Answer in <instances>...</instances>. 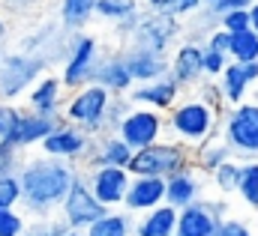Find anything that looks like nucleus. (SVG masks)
Instances as JSON below:
<instances>
[{"instance_id": "3", "label": "nucleus", "mask_w": 258, "mask_h": 236, "mask_svg": "<svg viewBox=\"0 0 258 236\" xmlns=\"http://www.w3.org/2000/svg\"><path fill=\"white\" fill-rule=\"evenodd\" d=\"M222 141L231 147V156L246 162L258 159V102H240L231 108H222L219 114V129Z\"/></svg>"}, {"instance_id": "42", "label": "nucleus", "mask_w": 258, "mask_h": 236, "mask_svg": "<svg viewBox=\"0 0 258 236\" xmlns=\"http://www.w3.org/2000/svg\"><path fill=\"white\" fill-rule=\"evenodd\" d=\"M45 6V0H0V9L6 12V15H33V12H39Z\"/></svg>"}, {"instance_id": "30", "label": "nucleus", "mask_w": 258, "mask_h": 236, "mask_svg": "<svg viewBox=\"0 0 258 236\" xmlns=\"http://www.w3.org/2000/svg\"><path fill=\"white\" fill-rule=\"evenodd\" d=\"M228 57L234 60V63H252V60H258V33L252 30V27L231 33Z\"/></svg>"}, {"instance_id": "20", "label": "nucleus", "mask_w": 258, "mask_h": 236, "mask_svg": "<svg viewBox=\"0 0 258 236\" xmlns=\"http://www.w3.org/2000/svg\"><path fill=\"white\" fill-rule=\"evenodd\" d=\"M63 117H45V114H33V111H21V117H18V123H15V129L9 132V144L15 147V150H30V147H39L42 144V138L57 126Z\"/></svg>"}, {"instance_id": "23", "label": "nucleus", "mask_w": 258, "mask_h": 236, "mask_svg": "<svg viewBox=\"0 0 258 236\" xmlns=\"http://www.w3.org/2000/svg\"><path fill=\"white\" fill-rule=\"evenodd\" d=\"M177 227V209L171 203H159L135 218L132 236H174Z\"/></svg>"}, {"instance_id": "36", "label": "nucleus", "mask_w": 258, "mask_h": 236, "mask_svg": "<svg viewBox=\"0 0 258 236\" xmlns=\"http://www.w3.org/2000/svg\"><path fill=\"white\" fill-rule=\"evenodd\" d=\"M0 206L3 209L21 206V179H18V171L0 177Z\"/></svg>"}, {"instance_id": "2", "label": "nucleus", "mask_w": 258, "mask_h": 236, "mask_svg": "<svg viewBox=\"0 0 258 236\" xmlns=\"http://www.w3.org/2000/svg\"><path fill=\"white\" fill-rule=\"evenodd\" d=\"M216 129H219V111L204 105L192 93L180 96L165 111V138H171V141H177L189 150L204 144L210 135H216Z\"/></svg>"}, {"instance_id": "4", "label": "nucleus", "mask_w": 258, "mask_h": 236, "mask_svg": "<svg viewBox=\"0 0 258 236\" xmlns=\"http://www.w3.org/2000/svg\"><path fill=\"white\" fill-rule=\"evenodd\" d=\"M186 165H192V150L171 141V138H162L156 144H147L141 150H132V159H129V174L132 177H171L177 171H183Z\"/></svg>"}, {"instance_id": "52", "label": "nucleus", "mask_w": 258, "mask_h": 236, "mask_svg": "<svg viewBox=\"0 0 258 236\" xmlns=\"http://www.w3.org/2000/svg\"><path fill=\"white\" fill-rule=\"evenodd\" d=\"M0 54H3V51H0Z\"/></svg>"}, {"instance_id": "25", "label": "nucleus", "mask_w": 258, "mask_h": 236, "mask_svg": "<svg viewBox=\"0 0 258 236\" xmlns=\"http://www.w3.org/2000/svg\"><path fill=\"white\" fill-rule=\"evenodd\" d=\"M132 227H135V215L117 206V209H105L84 230V236H132Z\"/></svg>"}, {"instance_id": "45", "label": "nucleus", "mask_w": 258, "mask_h": 236, "mask_svg": "<svg viewBox=\"0 0 258 236\" xmlns=\"http://www.w3.org/2000/svg\"><path fill=\"white\" fill-rule=\"evenodd\" d=\"M216 15H222V12H231V9H249L252 6V0H213V3H207Z\"/></svg>"}, {"instance_id": "1", "label": "nucleus", "mask_w": 258, "mask_h": 236, "mask_svg": "<svg viewBox=\"0 0 258 236\" xmlns=\"http://www.w3.org/2000/svg\"><path fill=\"white\" fill-rule=\"evenodd\" d=\"M78 165L63 162L45 153L27 156L18 165V179H21V212L27 218L39 215H54L63 203L72 179L78 177Z\"/></svg>"}, {"instance_id": "34", "label": "nucleus", "mask_w": 258, "mask_h": 236, "mask_svg": "<svg viewBox=\"0 0 258 236\" xmlns=\"http://www.w3.org/2000/svg\"><path fill=\"white\" fill-rule=\"evenodd\" d=\"M189 93L198 96L204 105H210V108H213V111H219V114H222V108H228V105H225V99H222V90H219L216 78H201Z\"/></svg>"}, {"instance_id": "27", "label": "nucleus", "mask_w": 258, "mask_h": 236, "mask_svg": "<svg viewBox=\"0 0 258 236\" xmlns=\"http://www.w3.org/2000/svg\"><path fill=\"white\" fill-rule=\"evenodd\" d=\"M96 0H57V21L66 30H87Z\"/></svg>"}, {"instance_id": "17", "label": "nucleus", "mask_w": 258, "mask_h": 236, "mask_svg": "<svg viewBox=\"0 0 258 236\" xmlns=\"http://www.w3.org/2000/svg\"><path fill=\"white\" fill-rule=\"evenodd\" d=\"M129 159H132V147L117 135V132H102L93 138V147L90 153L84 156V162L78 165L81 171L84 168H96V165H114V168H129Z\"/></svg>"}, {"instance_id": "11", "label": "nucleus", "mask_w": 258, "mask_h": 236, "mask_svg": "<svg viewBox=\"0 0 258 236\" xmlns=\"http://www.w3.org/2000/svg\"><path fill=\"white\" fill-rule=\"evenodd\" d=\"M117 135L126 141L132 150H141L147 144H156L165 138V114L156 108H144V105H132L129 114L123 117Z\"/></svg>"}, {"instance_id": "50", "label": "nucleus", "mask_w": 258, "mask_h": 236, "mask_svg": "<svg viewBox=\"0 0 258 236\" xmlns=\"http://www.w3.org/2000/svg\"><path fill=\"white\" fill-rule=\"evenodd\" d=\"M153 3H156V0H144V6H153Z\"/></svg>"}, {"instance_id": "37", "label": "nucleus", "mask_w": 258, "mask_h": 236, "mask_svg": "<svg viewBox=\"0 0 258 236\" xmlns=\"http://www.w3.org/2000/svg\"><path fill=\"white\" fill-rule=\"evenodd\" d=\"M27 224V215L15 206V209H3L0 206V236H21Z\"/></svg>"}, {"instance_id": "10", "label": "nucleus", "mask_w": 258, "mask_h": 236, "mask_svg": "<svg viewBox=\"0 0 258 236\" xmlns=\"http://www.w3.org/2000/svg\"><path fill=\"white\" fill-rule=\"evenodd\" d=\"M105 209H108V206H102V203L93 197V191H90L84 174L78 171V177L72 179V185H69V191H66V197H63V203H60L57 212H60V218H63L69 227L87 230Z\"/></svg>"}, {"instance_id": "33", "label": "nucleus", "mask_w": 258, "mask_h": 236, "mask_svg": "<svg viewBox=\"0 0 258 236\" xmlns=\"http://www.w3.org/2000/svg\"><path fill=\"white\" fill-rule=\"evenodd\" d=\"M201 6H204V0H156V3H153L156 12L171 15V18H177V21H186V18L195 15Z\"/></svg>"}, {"instance_id": "5", "label": "nucleus", "mask_w": 258, "mask_h": 236, "mask_svg": "<svg viewBox=\"0 0 258 236\" xmlns=\"http://www.w3.org/2000/svg\"><path fill=\"white\" fill-rule=\"evenodd\" d=\"M183 39V24L171 15L156 12L153 6H144L138 12V21L129 33L123 45H138V48H150L159 54H171V48Z\"/></svg>"}, {"instance_id": "14", "label": "nucleus", "mask_w": 258, "mask_h": 236, "mask_svg": "<svg viewBox=\"0 0 258 236\" xmlns=\"http://www.w3.org/2000/svg\"><path fill=\"white\" fill-rule=\"evenodd\" d=\"M66 102V87L60 75L54 72H42L36 78V84L24 93V108L33 114H45V117H60Z\"/></svg>"}, {"instance_id": "7", "label": "nucleus", "mask_w": 258, "mask_h": 236, "mask_svg": "<svg viewBox=\"0 0 258 236\" xmlns=\"http://www.w3.org/2000/svg\"><path fill=\"white\" fill-rule=\"evenodd\" d=\"M42 72H48V66H45V60H39L36 54L3 51L0 54V99H6V102L21 99L36 84V78Z\"/></svg>"}, {"instance_id": "15", "label": "nucleus", "mask_w": 258, "mask_h": 236, "mask_svg": "<svg viewBox=\"0 0 258 236\" xmlns=\"http://www.w3.org/2000/svg\"><path fill=\"white\" fill-rule=\"evenodd\" d=\"M126 96H129V102H132V105L156 108V111H162V114H165V111H168L180 96H183V90H180V84L165 72V75H159V78H153V81L135 84Z\"/></svg>"}, {"instance_id": "16", "label": "nucleus", "mask_w": 258, "mask_h": 236, "mask_svg": "<svg viewBox=\"0 0 258 236\" xmlns=\"http://www.w3.org/2000/svg\"><path fill=\"white\" fill-rule=\"evenodd\" d=\"M93 84L105 87L111 96H126L129 90L135 87L120 48L117 51H108V54H99L96 66H93Z\"/></svg>"}, {"instance_id": "38", "label": "nucleus", "mask_w": 258, "mask_h": 236, "mask_svg": "<svg viewBox=\"0 0 258 236\" xmlns=\"http://www.w3.org/2000/svg\"><path fill=\"white\" fill-rule=\"evenodd\" d=\"M210 236H258L243 218H234V215H225L219 224H216V230Z\"/></svg>"}, {"instance_id": "6", "label": "nucleus", "mask_w": 258, "mask_h": 236, "mask_svg": "<svg viewBox=\"0 0 258 236\" xmlns=\"http://www.w3.org/2000/svg\"><path fill=\"white\" fill-rule=\"evenodd\" d=\"M69 96H66L63 102V111H60V117L69 120V123H75V126H81L87 135H102V120H105V108H108V102H111V93L105 90V87H99V84H84V87H75V90H66Z\"/></svg>"}, {"instance_id": "24", "label": "nucleus", "mask_w": 258, "mask_h": 236, "mask_svg": "<svg viewBox=\"0 0 258 236\" xmlns=\"http://www.w3.org/2000/svg\"><path fill=\"white\" fill-rule=\"evenodd\" d=\"M228 159H234V156H231V147L222 141L219 132L210 135L204 144H198V147L192 150V165L201 171V174H207V177H210L222 162H228Z\"/></svg>"}, {"instance_id": "29", "label": "nucleus", "mask_w": 258, "mask_h": 236, "mask_svg": "<svg viewBox=\"0 0 258 236\" xmlns=\"http://www.w3.org/2000/svg\"><path fill=\"white\" fill-rule=\"evenodd\" d=\"M240 159H228V162H222L213 174H210V185L216 188V194H225V197H231V194H237V185H240Z\"/></svg>"}, {"instance_id": "28", "label": "nucleus", "mask_w": 258, "mask_h": 236, "mask_svg": "<svg viewBox=\"0 0 258 236\" xmlns=\"http://www.w3.org/2000/svg\"><path fill=\"white\" fill-rule=\"evenodd\" d=\"M141 9H144V0H96L93 18H96V21L117 24V21H123V18L141 12Z\"/></svg>"}, {"instance_id": "12", "label": "nucleus", "mask_w": 258, "mask_h": 236, "mask_svg": "<svg viewBox=\"0 0 258 236\" xmlns=\"http://www.w3.org/2000/svg\"><path fill=\"white\" fill-rule=\"evenodd\" d=\"M81 174H84V179H87V185H90L93 197H96L102 206L117 209V206L123 203L126 188H129V179H132V174H129L126 168L96 165V168H84Z\"/></svg>"}, {"instance_id": "39", "label": "nucleus", "mask_w": 258, "mask_h": 236, "mask_svg": "<svg viewBox=\"0 0 258 236\" xmlns=\"http://www.w3.org/2000/svg\"><path fill=\"white\" fill-rule=\"evenodd\" d=\"M21 111H24V108H18L15 102L0 99V141L9 138V132L15 129V123H18V117H21Z\"/></svg>"}, {"instance_id": "43", "label": "nucleus", "mask_w": 258, "mask_h": 236, "mask_svg": "<svg viewBox=\"0 0 258 236\" xmlns=\"http://www.w3.org/2000/svg\"><path fill=\"white\" fill-rule=\"evenodd\" d=\"M18 165H21V150H15L9 141H0V177L15 174Z\"/></svg>"}, {"instance_id": "51", "label": "nucleus", "mask_w": 258, "mask_h": 236, "mask_svg": "<svg viewBox=\"0 0 258 236\" xmlns=\"http://www.w3.org/2000/svg\"><path fill=\"white\" fill-rule=\"evenodd\" d=\"M204 3H213V0H204Z\"/></svg>"}, {"instance_id": "41", "label": "nucleus", "mask_w": 258, "mask_h": 236, "mask_svg": "<svg viewBox=\"0 0 258 236\" xmlns=\"http://www.w3.org/2000/svg\"><path fill=\"white\" fill-rule=\"evenodd\" d=\"M219 27L228 30V33L246 30V27H249V9H231V12H222V15H219Z\"/></svg>"}, {"instance_id": "40", "label": "nucleus", "mask_w": 258, "mask_h": 236, "mask_svg": "<svg viewBox=\"0 0 258 236\" xmlns=\"http://www.w3.org/2000/svg\"><path fill=\"white\" fill-rule=\"evenodd\" d=\"M231 63V57L225 51H213V48H204V78H219L222 69Z\"/></svg>"}, {"instance_id": "9", "label": "nucleus", "mask_w": 258, "mask_h": 236, "mask_svg": "<svg viewBox=\"0 0 258 236\" xmlns=\"http://www.w3.org/2000/svg\"><path fill=\"white\" fill-rule=\"evenodd\" d=\"M93 147V135H87L81 126L69 123V120H60L39 144V153L45 156H54V159H63V162H75L81 165L84 156L90 153Z\"/></svg>"}, {"instance_id": "49", "label": "nucleus", "mask_w": 258, "mask_h": 236, "mask_svg": "<svg viewBox=\"0 0 258 236\" xmlns=\"http://www.w3.org/2000/svg\"><path fill=\"white\" fill-rule=\"evenodd\" d=\"M63 236H84V230H75V227H69Z\"/></svg>"}, {"instance_id": "47", "label": "nucleus", "mask_w": 258, "mask_h": 236, "mask_svg": "<svg viewBox=\"0 0 258 236\" xmlns=\"http://www.w3.org/2000/svg\"><path fill=\"white\" fill-rule=\"evenodd\" d=\"M9 39V21H6V12L0 9V45Z\"/></svg>"}, {"instance_id": "32", "label": "nucleus", "mask_w": 258, "mask_h": 236, "mask_svg": "<svg viewBox=\"0 0 258 236\" xmlns=\"http://www.w3.org/2000/svg\"><path fill=\"white\" fill-rule=\"evenodd\" d=\"M66 230H69V224L60 215H39V218H27L21 236H63Z\"/></svg>"}, {"instance_id": "22", "label": "nucleus", "mask_w": 258, "mask_h": 236, "mask_svg": "<svg viewBox=\"0 0 258 236\" xmlns=\"http://www.w3.org/2000/svg\"><path fill=\"white\" fill-rule=\"evenodd\" d=\"M216 224H219V218L201 203V197L189 203V206H183V209H177V227H174V236H210L216 230Z\"/></svg>"}, {"instance_id": "44", "label": "nucleus", "mask_w": 258, "mask_h": 236, "mask_svg": "<svg viewBox=\"0 0 258 236\" xmlns=\"http://www.w3.org/2000/svg\"><path fill=\"white\" fill-rule=\"evenodd\" d=\"M228 42H231V33L228 30H222V27H216V30H210L207 33V39L201 42L204 48H213V51H225L228 54Z\"/></svg>"}, {"instance_id": "13", "label": "nucleus", "mask_w": 258, "mask_h": 236, "mask_svg": "<svg viewBox=\"0 0 258 236\" xmlns=\"http://www.w3.org/2000/svg\"><path fill=\"white\" fill-rule=\"evenodd\" d=\"M168 75L180 84V90H192L204 78V45L192 39H180L168 54Z\"/></svg>"}, {"instance_id": "46", "label": "nucleus", "mask_w": 258, "mask_h": 236, "mask_svg": "<svg viewBox=\"0 0 258 236\" xmlns=\"http://www.w3.org/2000/svg\"><path fill=\"white\" fill-rule=\"evenodd\" d=\"M240 69H243V75H246L249 84H258V60H252V63H240Z\"/></svg>"}, {"instance_id": "8", "label": "nucleus", "mask_w": 258, "mask_h": 236, "mask_svg": "<svg viewBox=\"0 0 258 236\" xmlns=\"http://www.w3.org/2000/svg\"><path fill=\"white\" fill-rule=\"evenodd\" d=\"M99 39L87 30H72L69 36V51L60 63V81L66 90L84 87L93 81V66L99 60Z\"/></svg>"}, {"instance_id": "35", "label": "nucleus", "mask_w": 258, "mask_h": 236, "mask_svg": "<svg viewBox=\"0 0 258 236\" xmlns=\"http://www.w3.org/2000/svg\"><path fill=\"white\" fill-rule=\"evenodd\" d=\"M129 108H132L129 96H111V102L105 108V120H102V132H117L123 117L129 114Z\"/></svg>"}, {"instance_id": "21", "label": "nucleus", "mask_w": 258, "mask_h": 236, "mask_svg": "<svg viewBox=\"0 0 258 236\" xmlns=\"http://www.w3.org/2000/svg\"><path fill=\"white\" fill-rule=\"evenodd\" d=\"M120 51H123L126 69L135 84L153 81V78L168 72V54H159V51H150V48H138V45H120Z\"/></svg>"}, {"instance_id": "31", "label": "nucleus", "mask_w": 258, "mask_h": 236, "mask_svg": "<svg viewBox=\"0 0 258 236\" xmlns=\"http://www.w3.org/2000/svg\"><path fill=\"white\" fill-rule=\"evenodd\" d=\"M237 197H240L249 209H258V159H246V162L240 165Z\"/></svg>"}, {"instance_id": "19", "label": "nucleus", "mask_w": 258, "mask_h": 236, "mask_svg": "<svg viewBox=\"0 0 258 236\" xmlns=\"http://www.w3.org/2000/svg\"><path fill=\"white\" fill-rule=\"evenodd\" d=\"M165 203V179L162 177H132L126 188V197H123V209L132 215H141L153 206Z\"/></svg>"}, {"instance_id": "18", "label": "nucleus", "mask_w": 258, "mask_h": 236, "mask_svg": "<svg viewBox=\"0 0 258 236\" xmlns=\"http://www.w3.org/2000/svg\"><path fill=\"white\" fill-rule=\"evenodd\" d=\"M204 177L195 165H186L183 171L165 177V203H171L174 209H183L195 203L198 197H204Z\"/></svg>"}, {"instance_id": "26", "label": "nucleus", "mask_w": 258, "mask_h": 236, "mask_svg": "<svg viewBox=\"0 0 258 236\" xmlns=\"http://www.w3.org/2000/svg\"><path fill=\"white\" fill-rule=\"evenodd\" d=\"M216 84H219V90H222V99H225V105L231 108V105H240L243 99H246V93H249V81H246V75H243V69H240V63H228L225 69H222V75L216 78Z\"/></svg>"}, {"instance_id": "48", "label": "nucleus", "mask_w": 258, "mask_h": 236, "mask_svg": "<svg viewBox=\"0 0 258 236\" xmlns=\"http://www.w3.org/2000/svg\"><path fill=\"white\" fill-rule=\"evenodd\" d=\"M249 27L258 33V0H252V6H249Z\"/></svg>"}]
</instances>
